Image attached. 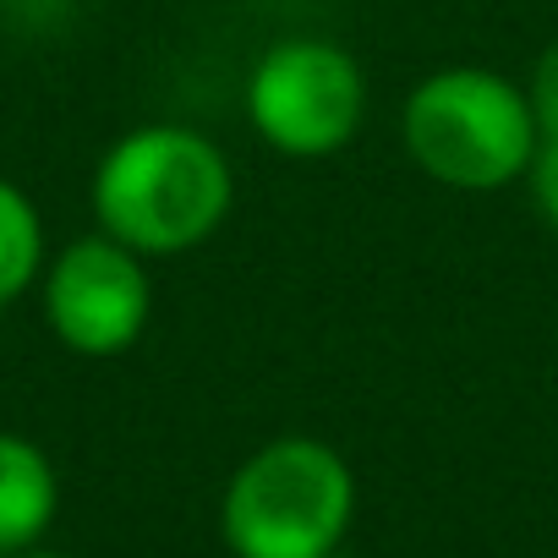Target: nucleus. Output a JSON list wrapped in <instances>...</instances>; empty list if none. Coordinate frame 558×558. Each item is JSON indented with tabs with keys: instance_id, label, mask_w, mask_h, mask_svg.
Wrapping results in <instances>:
<instances>
[{
	"instance_id": "obj_7",
	"label": "nucleus",
	"mask_w": 558,
	"mask_h": 558,
	"mask_svg": "<svg viewBox=\"0 0 558 558\" xmlns=\"http://www.w3.org/2000/svg\"><path fill=\"white\" fill-rule=\"evenodd\" d=\"M45 263H50V252H45L39 203L17 181L0 175V313L39 286Z\"/></svg>"
},
{
	"instance_id": "obj_6",
	"label": "nucleus",
	"mask_w": 558,
	"mask_h": 558,
	"mask_svg": "<svg viewBox=\"0 0 558 558\" xmlns=\"http://www.w3.org/2000/svg\"><path fill=\"white\" fill-rule=\"evenodd\" d=\"M61 509V482L50 454L23 438V433H0V558H12L34 547Z\"/></svg>"
},
{
	"instance_id": "obj_2",
	"label": "nucleus",
	"mask_w": 558,
	"mask_h": 558,
	"mask_svg": "<svg viewBox=\"0 0 558 558\" xmlns=\"http://www.w3.org/2000/svg\"><path fill=\"white\" fill-rule=\"evenodd\" d=\"M411 165L449 192H504L536 159V116L525 83L493 66H438L400 105Z\"/></svg>"
},
{
	"instance_id": "obj_8",
	"label": "nucleus",
	"mask_w": 558,
	"mask_h": 558,
	"mask_svg": "<svg viewBox=\"0 0 558 558\" xmlns=\"http://www.w3.org/2000/svg\"><path fill=\"white\" fill-rule=\"evenodd\" d=\"M525 99H531V116H536V132L542 137H558V39L531 61V77H525Z\"/></svg>"
},
{
	"instance_id": "obj_4",
	"label": "nucleus",
	"mask_w": 558,
	"mask_h": 558,
	"mask_svg": "<svg viewBox=\"0 0 558 558\" xmlns=\"http://www.w3.org/2000/svg\"><path fill=\"white\" fill-rule=\"evenodd\" d=\"M252 132L286 159H329L356 143L367 121V72L362 61L318 34L274 39L241 88Z\"/></svg>"
},
{
	"instance_id": "obj_1",
	"label": "nucleus",
	"mask_w": 558,
	"mask_h": 558,
	"mask_svg": "<svg viewBox=\"0 0 558 558\" xmlns=\"http://www.w3.org/2000/svg\"><path fill=\"white\" fill-rule=\"evenodd\" d=\"M94 225L143 257H181L219 235L235 208V170L225 148L181 121L121 132L94 165Z\"/></svg>"
},
{
	"instance_id": "obj_9",
	"label": "nucleus",
	"mask_w": 558,
	"mask_h": 558,
	"mask_svg": "<svg viewBox=\"0 0 558 558\" xmlns=\"http://www.w3.org/2000/svg\"><path fill=\"white\" fill-rule=\"evenodd\" d=\"M525 192H531L542 225L558 230V137H542V143H536V159H531V170H525Z\"/></svg>"
},
{
	"instance_id": "obj_5",
	"label": "nucleus",
	"mask_w": 558,
	"mask_h": 558,
	"mask_svg": "<svg viewBox=\"0 0 558 558\" xmlns=\"http://www.w3.org/2000/svg\"><path fill=\"white\" fill-rule=\"evenodd\" d=\"M39 307L50 335L88 362L126 356L154 318L148 257L94 230L66 241L39 274Z\"/></svg>"
},
{
	"instance_id": "obj_11",
	"label": "nucleus",
	"mask_w": 558,
	"mask_h": 558,
	"mask_svg": "<svg viewBox=\"0 0 558 558\" xmlns=\"http://www.w3.org/2000/svg\"><path fill=\"white\" fill-rule=\"evenodd\" d=\"M324 558H351V553H340V547H335V553H324Z\"/></svg>"
},
{
	"instance_id": "obj_3",
	"label": "nucleus",
	"mask_w": 558,
	"mask_h": 558,
	"mask_svg": "<svg viewBox=\"0 0 558 558\" xmlns=\"http://www.w3.org/2000/svg\"><path fill=\"white\" fill-rule=\"evenodd\" d=\"M356 514V476L324 438L286 433L252 449L219 504L235 558H324L345 542Z\"/></svg>"
},
{
	"instance_id": "obj_10",
	"label": "nucleus",
	"mask_w": 558,
	"mask_h": 558,
	"mask_svg": "<svg viewBox=\"0 0 558 558\" xmlns=\"http://www.w3.org/2000/svg\"><path fill=\"white\" fill-rule=\"evenodd\" d=\"M12 558H66V553H50V547L34 542V547H23V553H12Z\"/></svg>"
}]
</instances>
